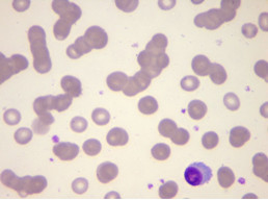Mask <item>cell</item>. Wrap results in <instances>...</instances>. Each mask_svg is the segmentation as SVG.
I'll return each mask as SVG.
<instances>
[{
  "mask_svg": "<svg viewBox=\"0 0 268 200\" xmlns=\"http://www.w3.org/2000/svg\"><path fill=\"white\" fill-rule=\"evenodd\" d=\"M267 157L266 155L262 154H257L253 158V171L254 174L258 177L262 178L264 182H268V173H267Z\"/></svg>",
  "mask_w": 268,
  "mask_h": 200,
  "instance_id": "18",
  "label": "cell"
},
{
  "mask_svg": "<svg viewBox=\"0 0 268 200\" xmlns=\"http://www.w3.org/2000/svg\"><path fill=\"white\" fill-rule=\"evenodd\" d=\"M92 119L97 125L104 126L109 123L110 114L108 111H106L105 109H101V108L95 109L92 114Z\"/></svg>",
  "mask_w": 268,
  "mask_h": 200,
  "instance_id": "30",
  "label": "cell"
},
{
  "mask_svg": "<svg viewBox=\"0 0 268 200\" xmlns=\"http://www.w3.org/2000/svg\"><path fill=\"white\" fill-rule=\"evenodd\" d=\"M62 88L66 94L70 95L71 97H79L82 94L81 81L71 75H66L61 81Z\"/></svg>",
  "mask_w": 268,
  "mask_h": 200,
  "instance_id": "13",
  "label": "cell"
},
{
  "mask_svg": "<svg viewBox=\"0 0 268 200\" xmlns=\"http://www.w3.org/2000/svg\"><path fill=\"white\" fill-rule=\"evenodd\" d=\"M31 1L30 0H15L13 2V6L17 12H25L30 8Z\"/></svg>",
  "mask_w": 268,
  "mask_h": 200,
  "instance_id": "46",
  "label": "cell"
},
{
  "mask_svg": "<svg viewBox=\"0 0 268 200\" xmlns=\"http://www.w3.org/2000/svg\"><path fill=\"white\" fill-rule=\"evenodd\" d=\"M71 128L73 131L77 132V133H81L83 132L85 129L88 128L89 123L87 121V119H84L82 117H74L70 123Z\"/></svg>",
  "mask_w": 268,
  "mask_h": 200,
  "instance_id": "42",
  "label": "cell"
},
{
  "mask_svg": "<svg viewBox=\"0 0 268 200\" xmlns=\"http://www.w3.org/2000/svg\"><path fill=\"white\" fill-rule=\"evenodd\" d=\"M225 23L224 16L221 12V9L211 8L209 11L199 14L195 18V24L198 27H205L206 30L214 31L221 27Z\"/></svg>",
  "mask_w": 268,
  "mask_h": 200,
  "instance_id": "7",
  "label": "cell"
},
{
  "mask_svg": "<svg viewBox=\"0 0 268 200\" xmlns=\"http://www.w3.org/2000/svg\"><path fill=\"white\" fill-rule=\"evenodd\" d=\"M189 132L188 130L184 129V128H177V130L174 132V135L170 137L171 142L174 143L176 145H185L187 144V142L189 141Z\"/></svg>",
  "mask_w": 268,
  "mask_h": 200,
  "instance_id": "36",
  "label": "cell"
},
{
  "mask_svg": "<svg viewBox=\"0 0 268 200\" xmlns=\"http://www.w3.org/2000/svg\"><path fill=\"white\" fill-rule=\"evenodd\" d=\"M83 37L93 49H102L108 42L106 32L100 26H91L88 28Z\"/></svg>",
  "mask_w": 268,
  "mask_h": 200,
  "instance_id": "9",
  "label": "cell"
},
{
  "mask_svg": "<svg viewBox=\"0 0 268 200\" xmlns=\"http://www.w3.org/2000/svg\"><path fill=\"white\" fill-rule=\"evenodd\" d=\"M54 123V117L50 113L43 114V115L37 116L36 119L33 122V129L36 135H46L49 131L50 125Z\"/></svg>",
  "mask_w": 268,
  "mask_h": 200,
  "instance_id": "15",
  "label": "cell"
},
{
  "mask_svg": "<svg viewBox=\"0 0 268 200\" xmlns=\"http://www.w3.org/2000/svg\"><path fill=\"white\" fill-rule=\"evenodd\" d=\"M102 149L101 142L96 139H90L83 143V150L90 157L98 156Z\"/></svg>",
  "mask_w": 268,
  "mask_h": 200,
  "instance_id": "34",
  "label": "cell"
},
{
  "mask_svg": "<svg viewBox=\"0 0 268 200\" xmlns=\"http://www.w3.org/2000/svg\"><path fill=\"white\" fill-rule=\"evenodd\" d=\"M107 143L110 146H125L128 141V132L120 127H114L107 133Z\"/></svg>",
  "mask_w": 268,
  "mask_h": 200,
  "instance_id": "19",
  "label": "cell"
},
{
  "mask_svg": "<svg viewBox=\"0 0 268 200\" xmlns=\"http://www.w3.org/2000/svg\"><path fill=\"white\" fill-rule=\"evenodd\" d=\"M176 122L170 119H164L158 125L159 133L165 138H170L174 135V132L177 130Z\"/></svg>",
  "mask_w": 268,
  "mask_h": 200,
  "instance_id": "29",
  "label": "cell"
},
{
  "mask_svg": "<svg viewBox=\"0 0 268 200\" xmlns=\"http://www.w3.org/2000/svg\"><path fill=\"white\" fill-rule=\"evenodd\" d=\"M53 154L62 160H72L78 156L79 146L70 142H61L54 145Z\"/></svg>",
  "mask_w": 268,
  "mask_h": 200,
  "instance_id": "10",
  "label": "cell"
},
{
  "mask_svg": "<svg viewBox=\"0 0 268 200\" xmlns=\"http://www.w3.org/2000/svg\"><path fill=\"white\" fill-rule=\"evenodd\" d=\"M19 177L18 175L15 174V172H13L12 170H4L2 171L1 173V183L9 188V189H13V190H17V187H18V183H19Z\"/></svg>",
  "mask_w": 268,
  "mask_h": 200,
  "instance_id": "31",
  "label": "cell"
},
{
  "mask_svg": "<svg viewBox=\"0 0 268 200\" xmlns=\"http://www.w3.org/2000/svg\"><path fill=\"white\" fill-rule=\"evenodd\" d=\"M151 152L154 159L158 160H166L170 156V148L168 145L164 144V143H159V144H156L152 148Z\"/></svg>",
  "mask_w": 268,
  "mask_h": 200,
  "instance_id": "32",
  "label": "cell"
},
{
  "mask_svg": "<svg viewBox=\"0 0 268 200\" xmlns=\"http://www.w3.org/2000/svg\"><path fill=\"white\" fill-rule=\"evenodd\" d=\"M54 97L55 96H52V95H48V96H42L34 100V110L37 116L54 110Z\"/></svg>",
  "mask_w": 268,
  "mask_h": 200,
  "instance_id": "20",
  "label": "cell"
},
{
  "mask_svg": "<svg viewBox=\"0 0 268 200\" xmlns=\"http://www.w3.org/2000/svg\"><path fill=\"white\" fill-rule=\"evenodd\" d=\"M200 87V81L196 76H185L181 80V88L186 92L196 91Z\"/></svg>",
  "mask_w": 268,
  "mask_h": 200,
  "instance_id": "38",
  "label": "cell"
},
{
  "mask_svg": "<svg viewBox=\"0 0 268 200\" xmlns=\"http://www.w3.org/2000/svg\"><path fill=\"white\" fill-rule=\"evenodd\" d=\"M267 19H268V15L267 13H262L259 17V25L261 27V30L264 32L268 31V26H267Z\"/></svg>",
  "mask_w": 268,
  "mask_h": 200,
  "instance_id": "47",
  "label": "cell"
},
{
  "mask_svg": "<svg viewBox=\"0 0 268 200\" xmlns=\"http://www.w3.org/2000/svg\"><path fill=\"white\" fill-rule=\"evenodd\" d=\"M72 25H73L72 23L64 20V19H60L53 27V34H54L55 39L59 41H63L67 39L70 35Z\"/></svg>",
  "mask_w": 268,
  "mask_h": 200,
  "instance_id": "25",
  "label": "cell"
},
{
  "mask_svg": "<svg viewBox=\"0 0 268 200\" xmlns=\"http://www.w3.org/2000/svg\"><path fill=\"white\" fill-rule=\"evenodd\" d=\"M151 80L152 79L150 76L140 70L136 72V74L132 76V78H129L126 88L123 90L124 94L129 97L135 96V95L149 88V85L151 84Z\"/></svg>",
  "mask_w": 268,
  "mask_h": 200,
  "instance_id": "8",
  "label": "cell"
},
{
  "mask_svg": "<svg viewBox=\"0 0 268 200\" xmlns=\"http://www.w3.org/2000/svg\"><path fill=\"white\" fill-rule=\"evenodd\" d=\"M72 98L68 94H61L54 97V110L57 112H64L69 109L72 104Z\"/></svg>",
  "mask_w": 268,
  "mask_h": 200,
  "instance_id": "33",
  "label": "cell"
},
{
  "mask_svg": "<svg viewBox=\"0 0 268 200\" xmlns=\"http://www.w3.org/2000/svg\"><path fill=\"white\" fill-rule=\"evenodd\" d=\"M47 179L43 175L30 176L19 178L16 192L21 197H27L33 194H39L47 188Z\"/></svg>",
  "mask_w": 268,
  "mask_h": 200,
  "instance_id": "4",
  "label": "cell"
},
{
  "mask_svg": "<svg viewBox=\"0 0 268 200\" xmlns=\"http://www.w3.org/2000/svg\"><path fill=\"white\" fill-rule=\"evenodd\" d=\"M128 80L129 78L124 72H113L107 76L106 83L110 90L120 92L126 88Z\"/></svg>",
  "mask_w": 268,
  "mask_h": 200,
  "instance_id": "17",
  "label": "cell"
},
{
  "mask_svg": "<svg viewBox=\"0 0 268 200\" xmlns=\"http://www.w3.org/2000/svg\"><path fill=\"white\" fill-rule=\"evenodd\" d=\"M224 103L227 109L230 111H237L240 107V101L237 97V95L234 93H228L224 97Z\"/></svg>",
  "mask_w": 268,
  "mask_h": 200,
  "instance_id": "41",
  "label": "cell"
},
{
  "mask_svg": "<svg viewBox=\"0 0 268 200\" xmlns=\"http://www.w3.org/2000/svg\"><path fill=\"white\" fill-rule=\"evenodd\" d=\"M119 174V168L116 164L105 161L97 168V177L101 184H108L116 179Z\"/></svg>",
  "mask_w": 268,
  "mask_h": 200,
  "instance_id": "11",
  "label": "cell"
},
{
  "mask_svg": "<svg viewBox=\"0 0 268 200\" xmlns=\"http://www.w3.org/2000/svg\"><path fill=\"white\" fill-rule=\"evenodd\" d=\"M0 58H1V60H0V63H1L0 81H1V83H3L9 78H12L14 74L26 70L28 68V65H30L28 60L21 54H14L9 59L5 58L3 54H0Z\"/></svg>",
  "mask_w": 268,
  "mask_h": 200,
  "instance_id": "3",
  "label": "cell"
},
{
  "mask_svg": "<svg viewBox=\"0 0 268 200\" xmlns=\"http://www.w3.org/2000/svg\"><path fill=\"white\" fill-rule=\"evenodd\" d=\"M191 67L197 75L207 76L209 75L210 68H211V63L205 55H197L191 62Z\"/></svg>",
  "mask_w": 268,
  "mask_h": 200,
  "instance_id": "21",
  "label": "cell"
},
{
  "mask_svg": "<svg viewBox=\"0 0 268 200\" xmlns=\"http://www.w3.org/2000/svg\"><path fill=\"white\" fill-rule=\"evenodd\" d=\"M138 110L140 113L145 114V115H152V114L157 112L158 102L154 97L146 96L139 100Z\"/></svg>",
  "mask_w": 268,
  "mask_h": 200,
  "instance_id": "26",
  "label": "cell"
},
{
  "mask_svg": "<svg viewBox=\"0 0 268 200\" xmlns=\"http://www.w3.org/2000/svg\"><path fill=\"white\" fill-rule=\"evenodd\" d=\"M53 11L60 15L61 19L68 21L72 24L77 22L81 15V8L74 2L67 1V0H54L52 1Z\"/></svg>",
  "mask_w": 268,
  "mask_h": 200,
  "instance_id": "6",
  "label": "cell"
},
{
  "mask_svg": "<svg viewBox=\"0 0 268 200\" xmlns=\"http://www.w3.org/2000/svg\"><path fill=\"white\" fill-rule=\"evenodd\" d=\"M211 177L212 170L200 161L189 165L184 172V178L187 184L193 187L205 185L211 179Z\"/></svg>",
  "mask_w": 268,
  "mask_h": 200,
  "instance_id": "5",
  "label": "cell"
},
{
  "mask_svg": "<svg viewBox=\"0 0 268 200\" xmlns=\"http://www.w3.org/2000/svg\"><path fill=\"white\" fill-rule=\"evenodd\" d=\"M92 47L85 41L84 37H79L77 40L75 41L74 44L70 45L68 48H67V55L69 56L70 59L77 60L83 54H87L92 51Z\"/></svg>",
  "mask_w": 268,
  "mask_h": 200,
  "instance_id": "12",
  "label": "cell"
},
{
  "mask_svg": "<svg viewBox=\"0 0 268 200\" xmlns=\"http://www.w3.org/2000/svg\"><path fill=\"white\" fill-rule=\"evenodd\" d=\"M251 139V132L242 126H236L230 131V144L235 148L242 147Z\"/></svg>",
  "mask_w": 268,
  "mask_h": 200,
  "instance_id": "14",
  "label": "cell"
},
{
  "mask_svg": "<svg viewBox=\"0 0 268 200\" xmlns=\"http://www.w3.org/2000/svg\"><path fill=\"white\" fill-rule=\"evenodd\" d=\"M209 75L211 80L215 83V84H222L227 80V71L224 68L222 65L219 64H211V68H210L209 71Z\"/></svg>",
  "mask_w": 268,
  "mask_h": 200,
  "instance_id": "27",
  "label": "cell"
},
{
  "mask_svg": "<svg viewBox=\"0 0 268 200\" xmlns=\"http://www.w3.org/2000/svg\"><path fill=\"white\" fill-rule=\"evenodd\" d=\"M217 179L218 184L221 185L222 188L229 189L230 187H232L235 182V175L233 171L229 167L223 166L217 171Z\"/></svg>",
  "mask_w": 268,
  "mask_h": 200,
  "instance_id": "23",
  "label": "cell"
},
{
  "mask_svg": "<svg viewBox=\"0 0 268 200\" xmlns=\"http://www.w3.org/2000/svg\"><path fill=\"white\" fill-rule=\"evenodd\" d=\"M31 49L34 56V68L41 74L48 73L52 68L49 50L47 48L46 33L41 26L34 25L28 31Z\"/></svg>",
  "mask_w": 268,
  "mask_h": 200,
  "instance_id": "1",
  "label": "cell"
},
{
  "mask_svg": "<svg viewBox=\"0 0 268 200\" xmlns=\"http://www.w3.org/2000/svg\"><path fill=\"white\" fill-rule=\"evenodd\" d=\"M3 119L4 122L8 125H17L18 123L21 121V114L20 112L14 109L7 110L3 114Z\"/></svg>",
  "mask_w": 268,
  "mask_h": 200,
  "instance_id": "39",
  "label": "cell"
},
{
  "mask_svg": "<svg viewBox=\"0 0 268 200\" xmlns=\"http://www.w3.org/2000/svg\"><path fill=\"white\" fill-rule=\"evenodd\" d=\"M239 0H223L221 3V12L224 16L225 22L232 21L236 16V11L240 6Z\"/></svg>",
  "mask_w": 268,
  "mask_h": 200,
  "instance_id": "22",
  "label": "cell"
},
{
  "mask_svg": "<svg viewBox=\"0 0 268 200\" xmlns=\"http://www.w3.org/2000/svg\"><path fill=\"white\" fill-rule=\"evenodd\" d=\"M34 133L32 131V129L27 128V127H22L19 128L16 132H15V140L17 143L21 145H25L27 143H30L33 139Z\"/></svg>",
  "mask_w": 268,
  "mask_h": 200,
  "instance_id": "35",
  "label": "cell"
},
{
  "mask_svg": "<svg viewBox=\"0 0 268 200\" xmlns=\"http://www.w3.org/2000/svg\"><path fill=\"white\" fill-rule=\"evenodd\" d=\"M137 62L142 72L149 75L151 79H155L168 66L169 58L166 52L154 55L147 50H142L137 56Z\"/></svg>",
  "mask_w": 268,
  "mask_h": 200,
  "instance_id": "2",
  "label": "cell"
},
{
  "mask_svg": "<svg viewBox=\"0 0 268 200\" xmlns=\"http://www.w3.org/2000/svg\"><path fill=\"white\" fill-rule=\"evenodd\" d=\"M168 43V38L164 34H156L148 43L145 50L154 55H158L160 53L166 52Z\"/></svg>",
  "mask_w": 268,
  "mask_h": 200,
  "instance_id": "16",
  "label": "cell"
},
{
  "mask_svg": "<svg viewBox=\"0 0 268 200\" xmlns=\"http://www.w3.org/2000/svg\"><path fill=\"white\" fill-rule=\"evenodd\" d=\"M72 189L75 193L83 194L88 191L89 182L87 178H77L75 179L72 184Z\"/></svg>",
  "mask_w": 268,
  "mask_h": 200,
  "instance_id": "43",
  "label": "cell"
},
{
  "mask_svg": "<svg viewBox=\"0 0 268 200\" xmlns=\"http://www.w3.org/2000/svg\"><path fill=\"white\" fill-rule=\"evenodd\" d=\"M219 138L214 131H208L202 138V144L206 149H213L218 145Z\"/></svg>",
  "mask_w": 268,
  "mask_h": 200,
  "instance_id": "37",
  "label": "cell"
},
{
  "mask_svg": "<svg viewBox=\"0 0 268 200\" xmlns=\"http://www.w3.org/2000/svg\"><path fill=\"white\" fill-rule=\"evenodd\" d=\"M189 116L195 120H201L207 114V106L201 100H193L187 108Z\"/></svg>",
  "mask_w": 268,
  "mask_h": 200,
  "instance_id": "24",
  "label": "cell"
},
{
  "mask_svg": "<svg viewBox=\"0 0 268 200\" xmlns=\"http://www.w3.org/2000/svg\"><path fill=\"white\" fill-rule=\"evenodd\" d=\"M267 67H268L267 62L263 60L257 62L255 65V73L266 81H267Z\"/></svg>",
  "mask_w": 268,
  "mask_h": 200,
  "instance_id": "44",
  "label": "cell"
},
{
  "mask_svg": "<svg viewBox=\"0 0 268 200\" xmlns=\"http://www.w3.org/2000/svg\"><path fill=\"white\" fill-rule=\"evenodd\" d=\"M241 32H242L243 36L245 38H247V39H253V38H255L257 36L258 28L253 23H246L242 26Z\"/></svg>",
  "mask_w": 268,
  "mask_h": 200,
  "instance_id": "45",
  "label": "cell"
},
{
  "mask_svg": "<svg viewBox=\"0 0 268 200\" xmlns=\"http://www.w3.org/2000/svg\"><path fill=\"white\" fill-rule=\"evenodd\" d=\"M179 187L175 182H168L159 187V196L162 199H171L178 194Z\"/></svg>",
  "mask_w": 268,
  "mask_h": 200,
  "instance_id": "28",
  "label": "cell"
},
{
  "mask_svg": "<svg viewBox=\"0 0 268 200\" xmlns=\"http://www.w3.org/2000/svg\"><path fill=\"white\" fill-rule=\"evenodd\" d=\"M116 5L123 12L131 13L137 8L138 1L137 0H117Z\"/></svg>",
  "mask_w": 268,
  "mask_h": 200,
  "instance_id": "40",
  "label": "cell"
}]
</instances>
